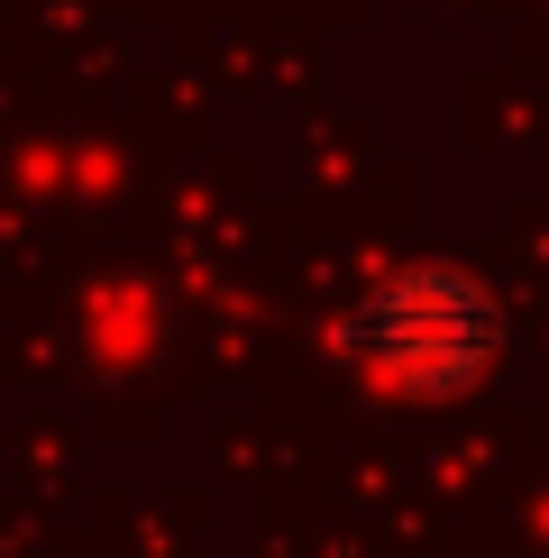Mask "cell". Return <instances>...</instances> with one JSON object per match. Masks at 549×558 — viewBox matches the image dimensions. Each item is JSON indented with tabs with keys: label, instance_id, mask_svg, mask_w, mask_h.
Wrapping results in <instances>:
<instances>
[{
	"label": "cell",
	"instance_id": "cell-1",
	"mask_svg": "<svg viewBox=\"0 0 549 558\" xmlns=\"http://www.w3.org/2000/svg\"><path fill=\"white\" fill-rule=\"evenodd\" d=\"M339 348H349L385 393H403V403H457V393H476L486 366L503 357V302L449 257L394 266L349 312Z\"/></svg>",
	"mask_w": 549,
	"mask_h": 558
}]
</instances>
